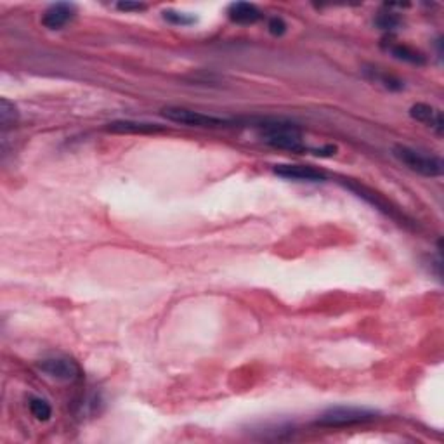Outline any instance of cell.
Instances as JSON below:
<instances>
[{
    "instance_id": "6da1fadb",
    "label": "cell",
    "mask_w": 444,
    "mask_h": 444,
    "mask_svg": "<svg viewBox=\"0 0 444 444\" xmlns=\"http://www.w3.org/2000/svg\"><path fill=\"white\" fill-rule=\"evenodd\" d=\"M259 129L261 139L267 146L276 148V150H286L294 151V153H306L309 148L304 144L301 129L290 122H283V120H261L255 123Z\"/></svg>"
},
{
    "instance_id": "7a4b0ae2",
    "label": "cell",
    "mask_w": 444,
    "mask_h": 444,
    "mask_svg": "<svg viewBox=\"0 0 444 444\" xmlns=\"http://www.w3.org/2000/svg\"><path fill=\"white\" fill-rule=\"evenodd\" d=\"M392 155L408 169L417 172L420 175H425V177H438L444 170L441 158L434 157V155H425L422 151L413 150V148L398 144V146L392 148Z\"/></svg>"
},
{
    "instance_id": "3957f363",
    "label": "cell",
    "mask_w": 444,
    "mask_h": 444,
    "mask_svg": "<svg viewBox=\"0 0 444 444\" xmlns=\"http://www.w3.org/2000/svg\"><path fill=\"white\" fill-rule=\"evenodd\" d=\"M163 117L169 122L181 123V125L196 127V129H224V127L233 125V120H227L222 117H215V115H205L200 111L187 110V108L179 106H169L163 108Z\"/></svg>"
},
{
    "instance_id": "277c9868",
    "label": "cell",
    "mask_w": 444,
    "mask_h": 444,
    "mask_svg": "<svg viewBox=\"0 0 444 444\" xmlns=\"http://www.w3.org/2000/svg\"><path fill=\"white\" fill-rule=\"evenodd\" d=\"M377 411L365 410V408L335 406L325 411L316 423L321 427H351L371 422V420L377 418Z\"/></svg>"
},
{
    "instance_id": "5b68a950",
    "label": "cell",
    "mask_w": 444,
    "mask_h": 444,
    "mask_svg": "<svg viewBox=\"0 0 444 444\" xmlns=\"http://www.w3.org/2000/svg\"><path fill=\"white\" fill-rule=\"evenodd\" d=\"M38 371H42L46 377L58 380V382H77L82 378V368L77 361L66 356H53L38 361Z\"/></svg>"
},
{
    "instance_id": "8992f818",
    "label": "cell",
    "mask_w": 444,
    "mask_h": 444,
    "mask_svg": "<svg viewBox=\"0 0 444 444\" xmlns=\"http://www.w3.org/2000/svg\"><path fill=\"white\" fill-rule=\"evenodd\" d=\"M344 186H346L347 190L353 191V193H356V196H359V198H363L368 203H371L375 209L382 212V214L387 215V217H391L392 221H396L399 224H405V226H410L411 224L410 219H408L405 214H401V210L396 209V207L392 205L391 202H387V200L383 198L382 195L375 193V191L370 190V187L363 186V184H359V182H353V181L344 182Z\"/></svg>"
},
{
    "instance_id": "52a82bcc",
    "label": "cell",
    "mask_w": 444,
    "mask_h": 444,
    "mask_svg": "<svg viewBox=\"0 0 444 444\" xmlns=\"http://www.w3.org/2000/svg\"><path fill=\"white\" fill-rule=\"evenodd\" d=\"M274 174L279 177L288 179V181H301V182H319L326 179V172L316 169L309 165H294V163H279L274 165Z\"/></svg>"
},
{
    "instance_id": "ba28073f",
    "label": "cell",
    "mask_w": 444,
    "mask_h": 444,
    "mask_svg": "<svg viewBox=\"0 0 444 444\" xmlns=\"http://www.w3.org/2000/svg\"><path fill=\"white\" fill-rule=\"evenodd\" d=\"M75 13H77V7L73 4L68 2H59L53 4L51 7H47L46 13L42 16V25L49 30H59L73 19Z\"/></svg>"
},
{
    "instance_id": "9c48e42d",
    "label": "cell",
    "mask_w": 444,
    "mask_h": 444,
    "mask_svg": "<svg viewBox=\"0 0 444 444\" xmlns=\"http://www.w3.org/2000/svg\"><path fill=\"white\" fill-rule=\"evenodd\" d=\"M106 129L110 132H115V134H155V132L165 130V127L158 125V123H150V122L118 120V122L108 123Z\"/></svg>"
},
{
    "instance_id": "30bf717a",
    "label": "cell",
    "mask_w": 444,
    "mask_h": 444,
    "mask_svg": "<svg viewBox=\"0 0 444 444\" xmlns=\"http://www.w3.org/2000/svg\"><path fill=\"white\" fill-rule=\"evenodd\" d=\"M410 117L417 122L425 123L429 125L430 129H434L438 134H443L444 130V122H443V115L441 111L432 108L430 105H425V103H418V105H413L410 110Z\"/></svg>"
},
{
    "instance_id": "8fae6325",
    "label": "cell",
    "mask_w": 444,
    "mask_h": 444,
    "mask_svg": "<svg viewBox=\"0 0 444 444\" xmlns=\"http://www.w3.org/2000/svg\"><path fill=\"white\" fill-rule=\"evenodd\" d=\"M231 21L238 23V25H254L262 18V13L259 11L257 6L250 2H234L231 4L227 9Z\"/></svg>"
},
{
    "instance_id": "7c38bea8",
    "label": "cell",
    "mask_w": 444,
    "mask_h": 444,
    "mask_svg": "<svg viewBox=\"0 0 444 444\" xmlns=\"http://www.w3.org/2000/svg\"><path fill=\"white\" fill-rule=\"evenodd\" d=\"M387 51H389L396 59H401V61L411 63V65H425V58H423L422 53L415 51L413 47L405 46V43H391V46L387 47Z\"/></svg>"
},
{
    "instance_id": "4fadbf2b",
    "label": "cell",
    "mask_w": 444,
    "mask_h": 444,
    "mask_svg": "<svg viewBox=\"0 0 444 444\" xmlns=\"http://www.w3.org/2000/svg\"><path fill=\"white\" fill-rule=\"evenodd\" d=\"M19 113L18 108H16L9 99L2 98L0 99V125H2V130L6 132L9 127H14V123H18Z\"/></svg>"
},
{
    "instance_id": "5bb4252c",
    "label": "cell",
    "mask_w": 444,
    "mask_h": 444,
    "mask_svg": "<svg viewBox=\"0 0 444 444\" xmlns=\"http://www.w3.org/2000/svg\"><path fill=\"white\" fill-rule=\"evenodd\" d=\"M28 408H30L31 415L38 420V422H47L51 417H53V408H51L49 403L46 399L37 398V396H30L28 399Z\"/></svg>"
},
{
    "instance_id": "9a60e30c",
    "label": "cell",
    "mask_w": 444,
    "mask_h": 444,
    "mask_svg": "<svg viewBox=\"0 0 444 444\" xmlns=\"http://www.w3.org/2000/svg\"><path fill=\"white\" fill-rule=\"evenodd\" d=\"M366 73H370V77L375 80V82L382 83L386 89L389 91H401L403 87H405V83H403V80L396 78L394 75H387V73H380V71L375 70V68H371V70H366Z\"/></svg>"
},
{
    "instance_id": "2e32d148",
    "label": "cell",
    "mask_w": 444,
    "mask_h": 444,
    "mask_svg": "<svg viewBox=\"0 0 444 444\" xmlns=\"http://www.w3.org/2000/svg\"><path fill=\"white\" fill-rule=\"evenodd\" d=\"M375 25L383 31H394L396 28L401 25V19H399L398 14L387 11V13H380L377 18H375Z\"/></svg>"
},
{
    "instance_id": "e0dca14e",
    "label": "cell",
    "mask_w": 444,
    "mask_h": 444,
    "mask_svg": "<svg viewBox=\"0 0 444 444\" xmlns=\"http://www.w3.org/2000/svg\"><path fill=\"white\" fill-rule=\"evenodd\" d=\"M163 18H165V21H169L172 23V25H177V26H187L195 23L193 16L177 13V11H165V13H163Z\"/></svg>"
},
{
    "instance_id": "ac0fdd59",
    "label": "cell",
    "mask_w": 444,
    "mask_h": 444,
    "mask_svg": "<svg viewBox=\"0 0 444 444\" xmlns=\"http://www.w3.org/2000/svg\"><path fill=\"white\" fill-rule=\"evenodd\" d=\"M267 28H269L271 33L276 35V37H282L286 31V23L283 21V18H279V16H274V18H271L269 23H267Z\"/></svg>"
},
{
    "instance_id": "d6986e66",
    "label": "cell",
    "mask_w": 444,
    "mask_h": 444,
    "mask_svg": "<svg viewBox=\"0 0 444 444\" xmlns=\"http://www.w3.org/2000/svg\"><path fill=\"white\" fill-rule=\"evenodd\" d=\"M118 9H122V11H143V9H146V6H144V4H134V2H122V4H118Z\"/></svg>"
}]
</instances>
